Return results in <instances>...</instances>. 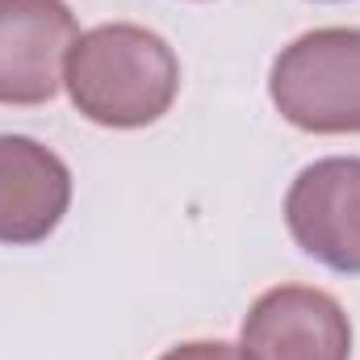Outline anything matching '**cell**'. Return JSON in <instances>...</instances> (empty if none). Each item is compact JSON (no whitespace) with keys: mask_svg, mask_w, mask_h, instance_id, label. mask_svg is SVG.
Segmentation results:
<instances>
[{"mask_svg":"<svg viewBox=\"0 0 360 360\" xmlns=\"http://www.w3.org/2000/svg\"><path fill=\"white\" fill-rule=\"evenodd\" d=\"M63 84L72 92V105L89 122L139 130L172 109L180 63L160 34L130 21H113L76 38Z\"/></svg>","mask_w":360,"mask_h":360,"instance_id":"1","label":"cell"},{"mask_svg":"<svg viewBox=\"0 0 360 360\" xmlns=\"http://www.w3.org/2000/svg\"><path fill=\"white\" fill-rule=\"evenodd\" d=\"M269 96L281 117L310 134H360V30L302 34L272 63Z\"/></svg>","mask_w":360,"mask_h":360,"instance_id":"2","label":"cell"},{"mask_svg":"<svg viewBox=\"0 0 360 360\" xmlns=\"http://www.w3.org/2000/svg\"><path fill=\"white\" fill-rule=\"evenodd\" d=\"M243 360H352L344 306L310 285H276L243 319Z\"/></svg>","mask_w":360,"mask_h":360,"instance_id":"3","label":"cell"},{"mask_svg":"<svg viewBox=\"0 0 360 360\" xmlns=\"http://www.w3.org/2000/svg\"><path fill=\"white\" fill-rule=\"evenodd\" d=\"M76 38L63 0H0V105H46Z\"/></svg>","mask_w":360,"mask_h":360,"instance_id":"4","label":"cell"},{"mask_svg":"<svg viewBox=\"0 0 360 360\" xmlns=\"http://www.w3.org/2000/svg\"><path fill=\"white\" fill-rule=\"evenodd\" d=\"M293 243L335 272H360V160L335 155L302 168L285 197Z\"/></svg>","mask_w":360,"mask_h":360,"instance_id":"5","label":"cell"},{"mask_svg":"<svg viewBox=\"0 0 360 360\" xmlns=\"http://www.w3.org/2000/svg\"><path fill=\"white\" fill-rule=\"evenodd\" d=\"M68 205V164L25 134H0V243H42L63 222Z\"/></svg>","mask_w":360,"mask_h":360,"instance_id":"6","label":"cell"},{"mask_svg":"<svg viewBox=\"0 0 360 360\" xmlns=\"http://www.w3.org/2000/svg\"><path fill=\"white\" fill-rule=\"evenodd\" d=\"M160 360H243V352L222 340H197V344H180L172 352H164Z\"/></svg>","mask_w":360,"mask_h":360,"instance_id":"7","label":"cell"}]
</instances>
